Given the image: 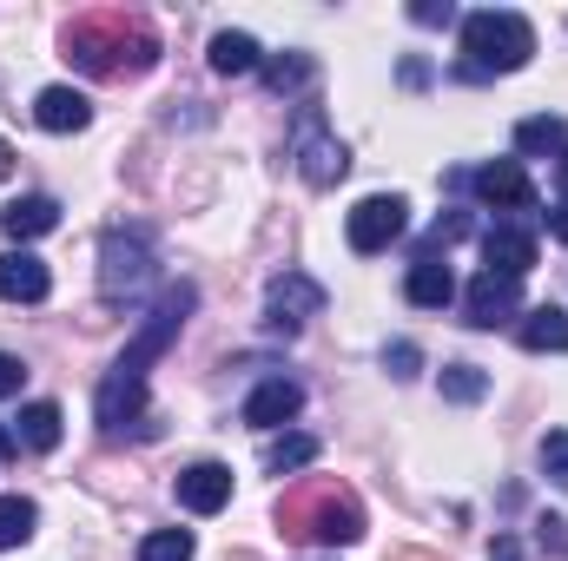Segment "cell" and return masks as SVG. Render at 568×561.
Instances as JSON below:
<instances>
[{"label":"cell","instance_id":"1","mask_svg":"<svg viewBox=\"0 0 568 561\" xmlns=\"http://www.w3.org/2000/svg\"><path fill=\"white\" fill-rule=\"evenodd\" d=\"M199 310V284H165L159 290V304L145 310V324L133 330V344L113 357V370L100 377V390H93V417L106 436H120V429H140L152 436V422H145V370L179 344V330H185V317Z\"/></svg>","mask_w":568,"mask_h":561},{"label":"cell","instance_id":"2","mask_svg":"<svg viewBox=\"0 0 568 561\" xmlns=\"http://www.w3.org/2000/svg\"><path fill=\"white\" fill-rule=\"evenodd\" d=\"M60 53H67L80 73H93V80H140V73L159 67V33L145 27V13L93 7V13L67 20Z\"/></svg>","mask_w":568,"mask_h":561},{"label":"cell","instance_id":"3","mask_svg":"<svg viewBox=\"0 0 568 561\" xmlns=\"http://www.w3.org/2000/svg\"><path fill=\"white\" fill-rule=\"evenodd\" d=\"M278 536L284 542H324V549H351L364 542V502L331 482V476H311L297 489L278 496Z\"/></svg>","mask_w":568,"mask_h":561},{"label":"cell","instance_id":"4","mask_svg":"<svg viewBox=\"0 0 568 561\" xmlns=\"http://www.w3.org/2000/svg\"><path fill=\"white\" fill-rule=\"evenodd\" d=\"M529 53H536V27L523 13H509V7H483V13L463 20V67H456V80L516 73V67H529Z\"/></svg>","mask_w":568,"mask_h":561},{"label":"cell","instance_id":"5","mask_svg":"<svg viewBox=\"0 0 568 561\" xmlns=\"http://www.w3.org/2000/svg\"><path fill=\"white\" fill-rule=\"evenodd\" d=\"M152 278H159L152 232L145 225H106V238H100V297L106 304H133Z\"/></svg>","mask_w":568,"mask_h":561},{"label":"cell","instance_id":"6","mask_svg":"<svg viewBox=\"0 0 568 561\" xmlns=\"http://www.w3.org/2000/svg\"><path fill=\"white\" fill-rule=\"evenodd\" d=\"M291 159H297V178L317 185V192L351 172V152H344V140L324 133V113L317 106H297V120H291Z\"/></svg>","mask_w":568,"mask_h":561},{"label":"cell","instance_id":"7","mask_svg":"<svg viewBox=\"0 0 568 561\" xmlns=\"http://www.w3.org/2000/svg\"><path fill=\"white\" fill-rule=\"evenodd\" d=\"M317 310H324V284L304 278V272H278L265 290V330L272 337H297Z\"/></svg>","mask_w":568,"mask_h":561},{"label":"cell","instance_id":"8","mask_svg":"<svg viewBox=\"0 0 568 561\" xmlns=\"http://www.w3.org/2000/svg\"><path fill=\"white\" fill-rule=\"evenodd\" d=\"M404 212H410V205H404L397 192H371V198H357V205H351V225H344V232H351V252H364V258L390 252V245L404 238Z\"/></svg>","mask_w":568,"mask_h":561},{"label":"cell","instance_id":"9","mask_svg":"<svg viewBox=\"0 0 568 561\" xmlns=\"http://www.w3.org/2000/svg\"><path fill=\"white\" fill-rule=\"evenodd\" d=\"M463 192H476V198L496 205V212H536V185H529V172H523L516 159H489L483 172L463 178Z\"/></svg>","mask_w":568,"mask_h":561},{"label":"cell","instance_id":"10","mask_svg":"<svg viewBox=\"0 0 568 561\" xmlns=\"http://www.w3.org/2000/svg\"><path fill=\"white\" fill-rule=\"evenodd\" d=\"M516 310H523V284L516 278L483 272V278L463 290V324H469V330H496V324H509Z\"/></svg>","mask_w":568,"mask_h":561},{"label":"cell","instance_id":"11","mask_svg":"<svg viewBox=\"0 0 568 561\" xmlns=\"http://www.w3.org/2000/svg\"><path fill=\"white\" fill-rule=\"evenodd\" d=\"M483 272L523 284L536 272V232H529V225H489V232H483Z\"/></svg>","mask_w":568,"mask_h":561},{"label":"cell","instance_id":"12","mask_svg":"<svg viewBox=\"0 0 568 561\" xmlns=\"http://www.w3.org/2000/svg\"><path fill=\"white\" fill-rule=\"evenodd\" d=\"M225 502H232V469H225V462H192V469L179 476V509L219 516Z\"/></svg>","mask_w":568,"mask_h":561},{"label":"cell","instance_id":"13","mask_svg":"<svg viewBox=\"0 0 568 561\" xmlns=\"http://www.w3.org/2000/svg\"><path fill=\"white\" fill-rule=\"evenodd\" d=\"M297 410H304V390H297L291 377H265V384L245 397V422H252V429H284Z\"/></svg>","mask_w":568,"mask_h":561},{"label":"cell","instance_id":"14","mask_svg":"<svg viewBox=\"0 0 568 561\" xmlns=\"http://www.w3.org/2000/svg\"><path fill=\"white\" fill-rule=\"evenodd\" d=\"M53 290V272L33 252H0V297L7 304H40Z\"/></svg>","mask_w":568,"mask_h":561},{"label":"cell","instance_id":"15","mask_svg":"<svg viewBox=\"0 0 568 561\" xmlns=\"http://www.w3.org/2000/svg\"><path fill=\"white\" fill-rule=\"evenodd\" d=\"M33 120H40V133H87V126H93V106H87V93H73V86H47V93L33 100Z\"/></svg>","mask_w":568,"mask_h":561},{"label":"cell","instance_id":"16","mask_svg":"<svg viewBox=\"0 0 568 561\" xmlns=\"http://www.w3.org/2000/svg\"><path fill=\"white\" fill-rule=\"evenodd\" d=\"M60 225V205L47 198V192H27V198H13L7 212H0V232L13 238V245H27V238H47Z\"/></svg>","mask_w":568,"mask_h":561},{"label":"cell","instance_id":"17","mask_svg":"<svg viewBox=\"0 0 568 561\" xmlns=\"http://www.w3.org/2000/svg\"><path fill=\"white\" fill-rule=\"evenodd\" d=\"M404 297H410V304H424V310H443V304L456 297V272H449L443 258H417V265H410V278H404Z\"/></svg>","mask_w":568,"mask_h":561},{"label":"cell","instance_id":"18","mask_svg":"<svg viewBox=\"0 0 568 561\" xmlns=\"http://www.w3.org/2000/svg\"><path fill=\"white\" fill-rule=\"evenodd\" d=\"M516 337H523V350H536V357H542V350H556V357H562V350H568V310L536 304V310L516 324Z\"/></svg>","mask_w":568,"mask_h":561},{"label":"cell","instance_id":"19","mask_svg":"<svg viewBox=\"0 0 568 561\" xmlns=\"http://www.w3.org/2000/svg\"><path fill=\"white\" fill-rule=\"evenodd\" d=\"M516 152H529V159H562L568 165V120H556V113L523 120V126H516Z\"/></svg>","mask_w":568,"mask_h":561},{"label":"cell","instance_id":"20","mask_svg":"<svg viewBox=\"0 0 568 561\" xmlns=\"http://www.w3.org/2000/svg\"><path fill=\"white\" fill-rule=\"evenodd\" d=\"M258 67H265V53H258V40H252V33H232V27H225V33H212V73H225V80H232V73H258Z\"/></svg>","mask_w":568,"mask_h":561},{"label":"cell","instance_id":"21","mask_svg":"<svg viewBox=\"0 0 568 561\" xmlns=\"http://www.w3.org/2000/svg\"><path fill=\"white\" fill-rule=\"evenodd\" d=\"M13 442H20V449H33V456L60 449V404H27L20 422H13Z\"/></svg>","mask_w":568,"mask_h":561},{"label":"cell","instance_id":"22","mask_svg":"<svg viewBox=\"0 0 568 561\" xmlns=\"http://www.w3.org/2000/svg\"><path fill=\"white\" fill-rule=\"evenodd\" d=\"M258 73H265V86H272L278 100H291V93H311V86H317V60H311V53H278V60H265Z\"/></svg>","mask_w":568,"mask_h":561},{"label":"cell","instance_id":"23","mask_svg":"<svg viewBox=\"0 0 568 561\" xmlns=\"http://www.w3.org/2000/svg\"><path fill=\"white\" fill-rule=\"evenodd\" d=\"M33 522H40V509L27 496H0V549H20L33 536Z\"/></svg>","mask_w":568,"mask_h":561},{"label":"cell","instance_id":"24","mask_svg":"<svg viewBox=\"0 0 568 561\" xmlns=\"http://www.w3.org/2000/svg\"><path fill=\"white\" fill-rule=\"evenodd\" d=\"M443 397H449V404H483V397H489V370L449 364V370H443Z\"/></svg>","mask_w":568,"mask_h":561},{"label":"cell","instance_id":"25","mask_svg":"<svg viewBox=\"0 0 568 561\" xmlns=\"http://www.w3.org/2000/svg\"><path fill=\"white\" fill-rule=\"evenodd\" d=\"M311 456H317V436H297V429H291V436H278V442L265 449V469H272V476H291V469H304Z\"/></svg>","mask_w":568,"mask_h":561},{"label":"cell","instance_id":"26","mask_svg":"<svg viewBox=\"0 0 568 561\" xmlns=\"http://www.w3.org/2000/svg\"><path fill=\"white\" fill-rule=\"evenodd\" d=\"M192 555H199L192 529H159V536H145L140 542V561H192Z\"/></svg>","mask_w":568,"mask_h":561},{"label":"cell","instance_id":"27","mask_svg":"<svg viewBox=\"0 0 568 561\" xmlns=\"http://www.w3.org/2000/svg\"><path fill=\"white\" fill-rule=\"evenodd\" d=\"M469 225H476L469 212H449V218H436V225H429V238H424V252H417V258H436V252H449L456 238H469Z\"/></svg>","mask_w":568,"mask_h":561},{"label":"cell","instance_id":"28","mask_svg":"<svg viewBox=\"0 0 568 561\" xmlns=\"http://www.w3.org/2000/svg\"><path fill=\"white\" fill-rule=\"evenodd\" d=\"M384 370H390L397 384H410V377L424 370V350H417L410 337H397V344H384Z\"/></svg>","mask_w":568,"mask_h":561},{"label":"cell","instance_id":"29","mask_svg":"<svg viewBox=\"0 0 568 561\" xmlns=\"http://www.w3.org/2000/svg\"><path fill=\"white\" fill-rule=\"evenodd\" d=\"M542 469H549L556 489H568V429H549L542 436Z\"/></svg>","mask_w":568,"mask_h":561},{"label":"cell","instance_id":"30","mask_svg":"<svg viewBox=\"0 0 568 561\" xmlns=\"http://www.w3.org/2000/svg\"><path fill=\"white\" fill-rule=\"evenodd\" d=\"M536 549L549 561H568V522L562 516H542V522H536Z\"/></svg>","mask_w":568,"mask_h":561},{"label":"cell","instance_id":"31","mask_svg":"<svg viewBox=\"0 0 568 561\" xmlns=\"http://www.w3.org/2000/svg\"><path fill=\"white\" fill-rule=\"evenodd\" d=\"M410 20H417V27H449V20H456V7H449V0H417V7H410Z\"/></svg>","mask_w":568,"mask_h":561},{"label":"cell","instance_id":"32","mask_svg":"<svg viewBox=\"0 0 568 561\" xmlns=\"http://www.w3.org/2000/svg\"><path fill=\"white\" fill-rule=\"evenodd\" d=\"M20 384H27V364L0 350V397H20Z\"/></svg>","mask_w":568,"mask_h":561},{"label":"cell","instance_id":"33","mask_svg":"<svg viewBox=\"0 0 568 561\" xmlns=\"http://www.w3.org/2000/svg\"><path fill=\"white\" fill-rule=\"evenodd\" d=\"M397 80L417 93V86H429V67H424V60H404V67H397Z\"/></svg>","mask_w":568,"mask_h":561},{"label":"cell","instance_id":"34","mask_svg":"<svg viewBox=\"0 0 568 561\" xmlns=\"http://www.w3.org/2000/svg\"><path fill=\"white\" fill-rule=\"evenodd\" d=\"M489 561H523V542H516V536H496V542H489Z\"/></svg>","mask_w":568,"mask_h":561},{"label":"cell","instance_id":"35","mask_svg":"<svg viewBox=\"0 0 568 561\" xmlns=\"http://www.w3.org/2000/svg\"><path fill=\"white\" fill-rule=\"evenodd\" d=\"M549 232H556V238H562V245H568V192H562V198H556V212H549Z\"/></svg>","mask_w":568,"mask_h":561},{"label":"cell","instance_id":"36","mask_svg":"<svg viewBox=\"0 0 568 561\" xmlns=\"http://www.w3.org/2000/svg\"><path fill=\"white\" fill-rule=\"evenodd\" d=\"M390 561H443V555H429V549H397Z\"/></svg>","mask_w":568,"mask_h":561},{"label":"cell","instance_id":"37","mask_svg":"<svg viewBox=\"0 0 568 561\" xmlns=\"http://www.w3.org/2000/svg\"><path fill=\"white\" fill-rule=\"evenodd\" d=\"M7 165H13V145L0 140V178H7Z\"/></svg>","mask_w":568,"mask_h":561},{"label":"cell","instance_id":"38","mask_svg":"<svg viewBox=\"0 0 568 561\" xmlns=\"http://www.w3.org/2000/svg\"><path fill=\"white\" fill-rule=\"evenodd\" d=\"M13 449H20V442H13V436H7V429H0V456H13Z\"/></svg>","mask_w":568,"mask_h":561}]
</instances>
